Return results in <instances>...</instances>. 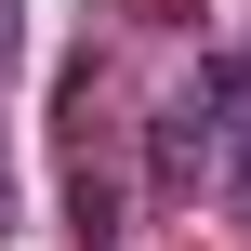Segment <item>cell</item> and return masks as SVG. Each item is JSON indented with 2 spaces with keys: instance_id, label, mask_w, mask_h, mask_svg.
I'll use <instances>...</instances> for the list:
<instances>
[{
  "instance_id": "obj_1",
  "label": "cell",
  "mask_w": 251,
  "mask_h": 251,
  "mask_svg": "<svg viewBox=\"0 0 251 251\" xmlns=\"http://www.w3.org/2000/svg\"><path fill=\"white\" fill-rule=\"evenodd\" d=\"M199 119H212V159L251 185V53H225V66L199 79Z\"/></svg>"
},
{
  "instance_id": "obj_2",
  "label": "cell",
  "mask_w": 251,
  "mask_h": 251,
  "mask_svg": "<svg viewBox=\"0 0 251 251\" xmlns=\"http://www.w3.org/2000/svg\"><path fill=\"white\" fill-rule=\"evenodd\" d=\"M0 53H13V0H0Z\"/></svg>"
},
{
  "instance_id": "obj_3",
  "label": "cell",
  "mask_w": 251,
  "mask_h": 251,
  "mask_svg": "<svg viewBox=\"0 0 251 251\" xmlns=\"http://www.w3.org/2000/svg\"><path fill=\"white\" fill-rule=\"evenodd\" d=\"M0 212H13V185H0Z\"/></svg>"
}]
</instances>
